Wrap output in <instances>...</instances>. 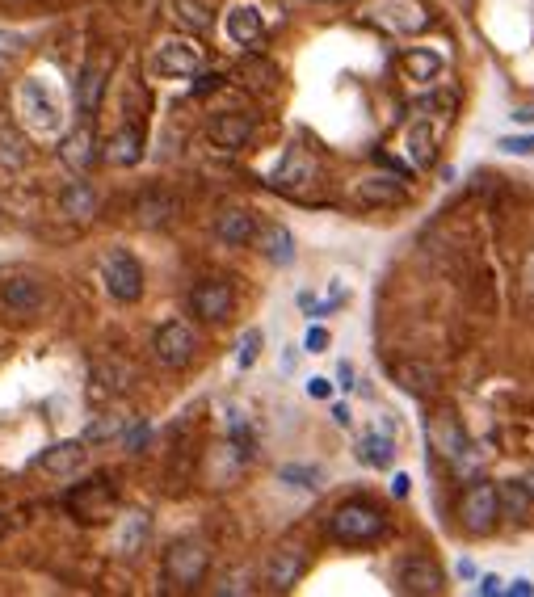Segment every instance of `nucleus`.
<instances>
[{
    "label": "nucleus",
    "mask_w": 534,
    "mask_h": 597,
    "mask_svg": "<svg viewBox=\"0 0 534 597\" xmlns=\"http://www.w3.org/2000/svg\"><path fill=\"white\" fill-rule=\"evenodd\" d=\"M261 328H249V333L240 337V354H236V362H240V370H249L253 362H257V354H261Z\"/></svg>",
    "instance_id": "nucleus-37"
},
{
    "label": "nucleus",
    "mask_w": 534,
    "mask_h": 597,
    "mask_svg": "<svg viewBox=\"0 0 534 597\" xmlns=\"http://www.w3.org/2000/svg\"><path fill=\"white\" fill-rule=\"evenodd\" d=\"M358 202H362V207H404V198H408V190H404V181L400 177H392V173H387V177H362L358 181Z\"/></svg>",
    "instance_id": "nucleus-20"
},
{
    "label": "nucleus",
    "mask_w": 534,
    "mask_h": 597,
    "mask_svg": "<svg viewBox=\"0 0 534 597\" xmlns=\"http://www.w3.org/2000/svg\"><path fill=\"white\" fill-rule=\"evenodd\" d=\"M392 379L408 391V396H434V391H438V370L429 362H417V358L392 362Z\"/></svg>",
    "instance_id": "nucleus-22"
},
{
    "label": "nucleus",
    "mask_w": 534,
    "mask_h": 597,
    "mask_svg": "<svg viewBox=\"0 0 534 597\" xmlns=\"http://www.w3.org/2000/svg\"><path fill=\"white\" fill-rule=\"evenodd\" d=\"M513 118H518V122H534V106H522V110H513Z\"/></svg>",
    "instance_id": "nucleus-50"
},
{
    "label": "nucleus",
    "mask_w": 534,
    "mask_h": 597,
    "mask_svg": "<svg viewBox=\"0 0 534 597\" xmlns=\"http://www.w3.org/2000/svg\"><path fill=\"white\" fill-rule=\"evenodd\" d=\"M328 534L345 547H366L387 534V513L375 509L371 501H345L333 509V518H328Z\"/></svg>",
    "instance_id": "nucleus-1"
},
{
    "label": "nucleus",
    "mask_w": 534,
    "mask_h": 597,
    "mask_svg": "<svg viewBox=\"0 0 534 597\" xmlns=\"http://www.w3.org/2000/svg\"><path fill=\"white\" fill-rule=\"evenodd\" d=\"M173 22L190 34H207L215 26V13L207 0H173Z\"/></svg>",
    "instance_id": "nucleus-31"
},
{
    "label": "nucleus",
    "mask_w": 534,
    "mask_h": 597,
    "mask_svg": "<svg viewBox=\"0 0 534 597\" xmlns=\"http://www.w3.org/2000/svg\"><path fill=\"white\" fill-rule=\"evenodd\" d=\"M152 354L160 366H169V370H186L198 354V337H194V328L186 320H169V324H160L156 328V337H152Z\"/></svg>",
    "instance_id": "nucleus-7"
},
{
    "label": "nucleus",
    "mask_w": 534,
    "mask_h": 597,
    "mask_svg": "<svg viewBox=\"0 0 534 597\" xmlns=\"http://www.w3.org/2000/svg\"><path fill=\"white\" fill-rule=\"evenodd\" d=\"M459 518L471 534H488L492 526H497L501 518V509H497V488L492 484H471L463 492V501H459Z\"/></svg>",
    "instance_id": "nucleus-11"
},
{
    "label": "nucleus",
    "mask_w": 534,
    "mask_h": 597,
    "mask_svg": "<svg viewBox=\"0 0 534 597\" xmlns=\"http://www.w3.org/2000/svg\"><path fill=\"white\" fill-rule=\"evenodd\" d=\"M211 568V547L198 543V539H177L169 551H164V585L169 589H198L202 576Z\"/></svg>",
    "instance_id": "nucleus-2"
},
{
    "label": "nucleus",
    "mask_w": 534,
    "mask_h": 597,
    "mask_svg": "<svg viewBox=\"0 0 534 597\" xmlns=\"http://www.w3.org/2000/svg\"><path fill=\"white\" fill-rule=\"evenodd\" d=\"M177 211H181V202L169 190H143L135 202V219L143 228H164V223L177 219Z\"/></svg>",
    "instance_id": "nucleus-23"
},
{
    "label": "nucleus",
    "mask_w": 534,
    "mask_h": 597,
    "mask_svg": "<svg viewBox=\"0 0 534 597\" xmlns=\"http://www.w3.org/2000/svg\"><path fill=\"white\" fill-rule=\"evenodd\" d=\"M17 47H22V38H17V34H5V30H0V55H13Z\"/></svg>",
    "instance_id": "nucleus-43"
},
{
    "label": "nucleus",
    "mask_w": 534,
    "mask_h": 597,
    "mask_svg": "<svg viewBox=\"0 0 534 597\" xmlns=\"http://www.w3.org/2000/svg\"><path fill=\"white\" fill-rule=\"evenodd\" d=\"M101 282L118 303H139L143 299V265L127 249H110L101 261Z\"/></svg>",
    "instance_id": "nucleus-6"
},
{
    "label": "nucleus",
    "mask_w": 534,
    "mask_h": 597,
    "mask_svg": "<svg viewBox=\"0 0 534 597\" xmlns=\"http://www.w3.org/2000/svg\"><path fill=\"white\" fill-rule=\"evenodd\" d=\"M392 497H408V476H396V480H392Z\"/></svg>",
    "instance_id": "nucleus-46"
},
{
    "label": "nucleus",
    "mask_w": 534,
    "mask_h": 597,
    "mask_svg": "<svg viewBox=\"0 0 534 597\" xmlns=\"http://www.w3.org/2000/svg\"><path fill=\"white\" fill-rule=\"evenodd\" d=\"M278 480L295 484V488H316V484H320V471H316V467H299V463H291V467H282V471H278Z\"/></svg>",
    "instance_id": "nucleus-36"
},
{
    "label": "nucleus",
    "mask_w": 534,
    "mask_h": 597,
    "mask_svg": "<svg viewBox=\"0 0 534 597\" xmlns=\"http://www.w3.org/2000/svg\"><path fill=\"white\" fill-rule=\"evenodd\" d=\"M497 148H501V152H509V156H534V135H518V139L509 135V139H501V143H497Z\"/></svg>",
    "instance_id": "nucleus-38"
},
{
    "label": "nucleus",
    "mask_w": 534,
    "mask_h": 597,
    "mask_svg": "<svg viewBox=\"0 0 534 597\" xmlns=\"http://www.w3.org/2000/svg\"><path fill=\"white\" fill-rule=\"evenodd\" d=\"M404 152H408V164L413 169H429L438 160V127L434 122H413L408 127V139H404Z\"/></svg>",
    "instance_id": "nucleus-24"
},
{
    "label": "nucleus",
    "mask_w": 534,
    "mask_h": 597,
    "mask_svg": "<svg viewBox=\"0 0 534 597\" xmlns=\"http://www.w3.org/2000/svg\"><path fill=\"white\" fill-rule=\"evenodd\" d=\"M59 160H64L72 173H89L93 160H97V135H93V127H72L64 139H59Z\"/></svg>",
    "instance_id": "nucleus-18"
},
{
    "label": "nucleus",
    "mask_w": 534,
    "mask_h": 597,
    "mask_svg": "<svg viewBox=\"0 0 534 597\" xmlns=\"http://www.w3.org/2000/svg\"><path fill=\"white\" fill-rule=\"evenodd\" d=\"M223 30H228V38L236 47H253L265 34V17L257 5H232L228 17H223Z\"/></svg>",
    "instance_id": "nucleus-21"
},
{
    "label": "nucleus",
    "mask_w": 534,
    "mask_h": 597,
    "mask_svg": "<svg viewBox=\"0 0 534 597\" xmlns=\"http://www.w3.org/2000/svg\"><path fill=\"white\" fill-rule=\"evenodd\" d=\"M202 64H207V59H202V47L194 43V38H169V43H160L156 55H152V68L160 76H173V80L198 76Z\"/></svg>",
    "instance_id": "nucleus-8"
},
{
    "label": "nucleus",
    "mask_w": 534,
    "mask_h": 597,
    "mask_svg": "<svg viewBox=\"0 0 534 597\" xmlns=\"http://www.w3.org/2000/svg\"><path fill=\"white\" fill-rule=\"evenodd\" d=\"M316 177H320V164L307 156L303 148H291L282 156L278 169H274L270 185H274V190H282V194H303V190H312V185H316Z\"/></svg>",
    "instance_id": "nucleus-12"
},
{
    "label": "nucleus",
    "mask_w": 534,
    "mask_h": 597,
    "mask_svg": "<svg viewBox=\"0 0 534 597\" xmlns=\"http://www.w3.org/2000/svg\"><path fill=\"white\" fill-rule=\"evenodd\" d=\"M122 438H127V446H131V450H143V442H148V425L139 421V425L131 429V434H122Z\"/></svg>",
    "instance_id": "nucleus-41"
},
{
    "label": "nucleus",
    "mask_w": 534,
    "mask_h": 597,
    "mask_svg": "<svg viewBox=\"0 0 534 597\" xmlns=\"http://www.w3.org/2000/svg\"><path fill=\"white\" fill-rule=\"evenodd\" d=\"M122 434H127V417L101 413V417L89 421V429L80 434V442H85V446H101V442H114V438H122Z\"/></svg>",
    "instance_id": "nucleus-33"
},
{
    "label": "nucleus",
    "mask_w": 534,
    "mask_h": 597,
    "mask_svg": "<svg viewBox=\"0 0 534 597\" xmlns=\"http://www.w3.org/2000/svg\"><path fill=\"white\" fill-rule=\"evenodd\" d=\"M101 89H106V64H97V68H85V72H80V85H76L80 110L93 114V110H97V101H101Z\"/></svg>",
    "instance_id": "nucleus-34"
},
{
    "label": "nucleus",
    "mask_w": 534,
    "mask_h": 597,
    "mask_svg": "<svg viewBox=\"0 0 534 597\" xmlns=\"http://www.w3.org/2000/svg\"><path fill=\"white\" fill-rule=\"evenodd\" d=\"M534 505V492L526 480H505L497 484V509H501V518H526Z\"/></svg>",
    "instance_id": "nucleus-30"
},
{
    "label": "nucleus",
    "mask_w": 534,
    "mask_h": 597,
    "mask_svg": "<svg viewBox=\"0 0 534 597\" xmlns=\"http://www.w3.org/2000/svg\"><path fill=\"white\" fill-rule=\"evenodd\" d=\"M303 345H307V354H324V349H328V333H324L320 324H316V328H307Z\"/></svg>",
    "instance_id": "nucleus-39"
},
{
    "label": "nucleus",
    "mask_w": 534,
    "mask_h": 597,
    "mask_svg": "<svg viewBox=\"0 0 534 597\" xmlns=\"http://www.w3.org/2000/svg\"><path fill=\"white\" fill-rule=\"evenodd\" d=\"M366 17L375 26H383L387 34H425L434 26V13H429L421 0H371Z\"/></svg>",
    "instance_id": "nucleus-5"
},
{
    "label": "nucleus",
    "mask_w": 534,
    "mask_h": 597,
    "mask_svg": "<svg viewBox=\"0 0 534 597\" xmlns=\"http://www.w3.org/2000/svg\"><path fill=\"white\" fill-rule=\"evenodd\" d=\"M106 160L118 164V169H131V164H139L143 160V131L139 127H122L106 143Z\"/></svg>",
    "instance_id": "nucleus-28"
},
{
    "label": "nucleus",
    "mask_w": 534,
    "mask_h": 597,
    "mask_svg": "<svg viewBox=\"0 0 534 597\" xmlns=\"http://www.w3.org/2000/svg\"><path fill=\"white\" fill-rule=\"evenodd\" d=\"M404 68H408V76H413V80H434L442 72V55H434V51H408L404 55Z\"/></svg>",
    "instance_id": "nucleus-35"
},
{
    "label": "nucleus",
    "mask_w": 534,
    "mask_h": 597,
    "mask_svg": "<svg viewBox=\"0 0 534 597\" xmlns=\"http://www.w3.org/2000/svg\"><path fill=\"white\" fill-rule=\"evenodd\" d=\"M526 484H530V492H534V476H530V480H526Z\"/></svg>",
    "instance_id": "nucleus-51"
},
{
    "label": "nucleus",
    "mask_w": 534,
    "mask_h": 597,
    "mask_svg": "<svg viewBox=\"0 0 534 597\" xmlns=\"http://www.w3.org/2000/svg\"><path fill=\"white\" fill-rule=\"evenodd\" d=\"M354 455H358V463H366V467H392V459H396V442L375 429V434H362V438H358Z\"/></svg>",
    "instance_id": "nucleus-32"
},
{
    "label": "nucleus",
    "mask_w": 534,
    "mask_h": 597,
    "mask_svg": "<svg viewBox=\"0 0 534 597\" xmlns=\"http://www.w3.org/2000/svg\"><path fill=\"white\" fill-rule=\"evenodd\" d=\"M148 530H152V518H148V513H139V509L122 513V522H118V539H114V551H118V555H135V551L143 547V539H148Z\"/></svg>",
    "instance_id": "nucleus-29"
},
{
    "label": "nucleus",
    "mask_w": 534,
    "mask_h": 597,
    "mask_svg": "<svg viewBox=\"0 0 534 597\" xmlns=\"http://www.w3.org/2000/svg\"><path fill=\"white\" fill-rule=\"evenodd\" d=\"M425 438H429V446H434L442 459H459L463 450H467L463 425H459V417H450V413H434V417H429L425 421Z\"/></svg>",
    "instance_id": "nucleus-17"
},
{
    "label": "nucleus",
    "mask_w": 534,
    "mask_h": 597,
    "mask_svg": "<svg viewBox=\"0 0 534 597\" xmlns=\"http://www.w3.org/2000/svg\"><path fill=\"white\" fill-rule=\"evenodd\" d=\"M333 421H337V425H349V408H345V404H333Z\"/></svg>",
    "instance_id": "nucleus-48"
},
{
    "label": "nucleus",
    "mask_w": 534,
    "mask_h": 597,
    "mask_svg": "<svg viewBox=\"0 0 534 597\" xmlns=\"http://www.w3.org/2000/svg\"><path fill=\"white\" fill-rule=\"evenodd\" d=\"M232 286L223 282V278H202L194 291H190V307H194V316H202L207 324H219V320H228L232 316Z\"/></svg>",
    "instance_id": "nucleus-13"
},
{
    "label": "nucleus",
    "mask_w": 534,
    "mask_h": 597,
    "mask_svg": "<svg viewBox=\"0 0 534 597\" xmlns=\"http://www.w3.org/2000/svg\"><path fill=\"white\" fill-rule=\"evenodd\" d=\"M219 80H223V76H215V72H211V76H198L194 93H198V97H202V93H215V89H219Z\"/></svg>",
    "instance_id": "nucleus-42"
},
{
    "label": "nucleus",
    "mask_w": 534,
    "mask_h": 597,
    "mask_svg": "<svg viewBox=\"0 0 534 597\" xmlns=\"http://www.w3.org/2000/svg\"><path fill=\"white\" fill-rule=\"evenodd\" d=\"M253 236H257L253 211H244V207H223V211L215 215V240L232 244V249H244V244H253Z\"/></svg>",
    "instance_id": "nucleus-19"
},
{
    "label": "nucleus",
    "mask_w": 534,
    "mask_h": 597,
    "mask_svg": "<svg viewBox=\"0 0 534 597\" xmlns=\"http://www.w3.org/2000/svg\"><path fill=\"white\" fill-rule=\"evenodd\" d=\"M307 572V555L303 547H278L270 555V564H265V585H270L274 593H291Z\"/></svg>",
    "instance_id": "nucleus-15"
},
{
    "label": "nucleus",
    "mask_w": 534,
    "mask_h": 597,
    "mask_svg": "<svg viewBox=\"0 0 534 597\" xmlns=\"http://www.w3.org/2000/svg\"><path fill=\"white\" fill-rule=\"evenodd\" d=\"M64 509L72 513L76 522H85V526H101V522H110L114 513H118V488H114L106 476H93V480H85V484L68 488Z\"/></svg>",
    "instance_id": "nucleus-3"
},
{
    "label": "nucleus",
    "mask_w": 534,
    "mask_h": 597,
    "mask_svg": "<svg viewBox=\"0 0 534 597\" xmlns=\"http://www.w3.org/2000/svg\"><path fill=\"white\" fill-rule=\"evenodd\" d=\"M253 131H257L253 114H240V110L215 114V118L207 122V135H211V143H215V148H223V152H240L244 143L253 139Z\"/></svg>",
    "instance_id": "nucleus-14"
},
{
    "label": "nucleus",
    "mask_w": 534,
    "mask_h": 597,
    "mask_svg": "<svg viewBox=\"0 0 534 597\" xmlns=\"http://www.w3.org/2000/svg\"><path fill=\"white\" fill-rule=\"evenodd\" d=\"M97 207H101V198H97V190L89 181H72L68 190L59 194V211H64L68 219H76V223H89L97 215Z\"/></svg>",
    "instance_id": "nucleus-25"
},
{
    "label": "nucleus",
    "mask_w": 534,
    "mask_h": 597,
    "mask_svg": "<svg viewBox=\"0 0 534 597\" xmlns=\"http://www.w3.org/2000/svg\"><path fill=\"white\" fill-rule=\"evenodd\" d=\"M30 164V135L22 127H13V122H0V169H26Z\"/></svg>",
    "instance_id": "nucleus-26"
},
{
    "label": "nucleus",
    "mask_w": 534,
    "mask_h": 597,
    "mask_svg": "<svg viewBox=\"0 0 534 597\" xmlns=\"http://www.w3.org/2000/svg\"><path fill=\"white\" fill-rule=\"evenodd\" d=\"M337 387H345V391L354 387V366H349V362H341V366H337Z\"/></svg>",
    "instance_id": "nucleus-44"
},
{
    "label": "nucleus",
    "mask_w": 534,
    "mask_h": 597,
    "mask_svg": "<svg viewBox=\"0 0 534 597\" xmlns=\"http://www.w3.org/2000/svg\"><path fill=\"white\" fill-rule=\"evenodd\" d=\"M509 593H518V597H530V593H534V585H530V581H513V585H509Z\"/></svg>",
    "instance_id": "nucleus-47"
},
{
    "label": "nucleus",
    "mask_w": 534,
    "mask_h": 597,
    "mask_svg": "<svg viewBox=\"0 0 534 597\" xmlns=\"http://www.w3.org/2000/svg\"><path fill=\"white\" fill-rule=\"evenodd\" d=\"M0 303H5V312L9 316H38L43 312V303H47V286L38 282L34 274H13L0 282Z\"/></svg>",
    "instance_id": "nucleus-10"
},
{
    "label": "nucleus",
    "mask_w": 534,
    "mask_h": 597,
    "mask_svg": "<svg viewBox=\"0 0 534 597\" xmlns=\"http://www.w3.org/2000/svg\"><path fill=\"white\" fill-rule=\"evenodd\" d=\"M85 459H89L85 442L68 438V442H55V446H47L43 455H38V471H43V476H51V480H64V476H72V471L85 467Z\"/></svg>",
    "instance_id": "nucleus-16"
},
{
    "label": "nucleus",
    "mask_w": 534,
    "mask_h": 597,
    "mask_svg": "<svg viewBox=\"0 0 534 597\" xmlns=\"http://www.w3.org/2000/svg\"><path fill=\"white\" fill-rule=\"evenodd\" d=\"M396 585H400V593L434 597L446 589V572L429 560V555H408V560H400V568H396Z\"/></svg>",
    "instance_id": "nucleus-9"
},
{
    "label": "nucleus",
    "mask_w": 534,
    "mask_h": 597,
    "mask_svg": "<svg viewBox=\"0 0 534 597\" xmlns=\"http://www.w3.org/2000/svg\"><path fill=\"white\" fill-rule=\"evenodd\" d=\"M253 240L261 244L265 261H274V265H291V261H295V236L286 232L282 223H270V228H261Z\"/></svg>",
    "instance_id": "nucleus-27"
},
{
    "label": "nucleus",
    "mask_w": 534,
    "mask_h": 597,
    "mask_svg": "<svg viewBox=\"0 0 534 597\" xmlns=\"http://www.w3.org/2000/svg\"><path fill=\"white\" fill-rule=\"evenodd\" d=\"M307 396H312V400H328V396H333V383H328V379H312V383H307Z\"/></svg>",
    "instance_id": "nucleus-40"
},
{
    "label": "nucleus",
    "mask_w": 534,
    "mask_h": 597,
    "mask_svg": "<svg viewBox=\"0 0 534 597\" xmlns=\"http://www.w3.org/2000/svg\"><path fill=\"white\" fill-rule=\"evenodd\" d=\"M480 593H484V597H497V593H505V585L497 581V576H484V581H480Z\"/></svg>",
    "instance_id": "nucleus-45"
},
{
    "label": "nucleus",
    "mask_w": 534,
    "mask_h": 597,
    "mask_svg": "<svg viewBox=\"0 0 534 597\" xmlns=\"http://www.w3.org/2000/svg\"><path fill=\"white\" fill-rule=\"evenodd\" d=\"M17 110H22V122H26L30 135H43V139L59 135V122H64V114H59L55 97L47 93V85L38 76H30V80L17 85Z\"/></svg>",
    "instance_id": "nucleus-4"
},
{
    "label": "nucleus",
    "mask_w": 534,
    "mask_h": 597,
    "mask_svg": "<svg viewBox=\"0 0 534 597\" xmlns=\"http://www.w3.org/2000/svg\"><path fill=\"white\" fill-rule=\"evenodd\" d=\"M9 530H13V513H0V539H5Z\"/></svg>",
    "instance_id": "nucleus-49"
}]
</instances>
